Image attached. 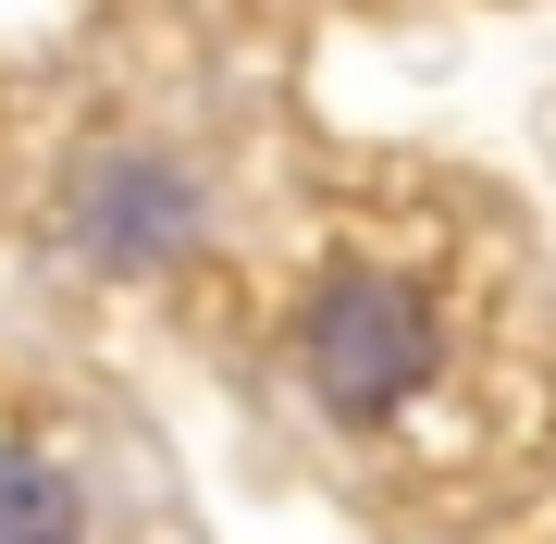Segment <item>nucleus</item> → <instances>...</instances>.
<instances>
[{"label":"nucleus","mask_w":556,"mask_h":544,"mask_svg":"<svg viewBox=\"0 0 556 544\" xmlns=\"http://www.w3.org/2000/svg\"><path fill=\"white\" fill-rule=\"evenodd\" d=\"M420 371H433V309H420V284H396V273H334L321 284V309H309L321 408L383 421L396 396H420Z\"/></svg>","instance_id":"1"},{"label":"nucleus","mask_w":556,"mask_h":544,"mask_svg":"<svg viewBox=\"0 0 556 544\" xmlns=\"http://www.w3.org/2000/svg\"><path fill=\"white\" fill-rule=\"evenodd\" d=\"M75 236L100 248L112 273H149V261H174V248L199 236V186L174 162H100L75 186Z\"/></svg>","instance_id":"2"},{"label":"nucleus","mask_w":556,"mask_h":544,"mask_svg":"<svg viewBox=\"0 0 556 544\" xmlns=\"http://www.w3.org/2000/svg\"><path fill=\"white\" fill-rule=\"evenodd\" d=\"M75 532H87V507L50 458H0V544H75Z\"/></svg>","instance_id":"3"}]
</instances>
